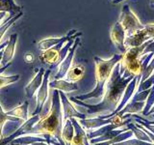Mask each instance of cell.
<instances>
[{
	"instance_id": "d6a6232c",
	"label": "cell",
	"mask_w": 154,
	"mask_h": 145,
	"mask_svg": "<svg viewBox=\"0 0 154 145\" xmlns=\"http://www.w3.org/2000/svg\"><path fill=\"white\" fill-rule=\"evenodd\" d=\"M1 59H2V50L0 51V63H1Z\"/></svg>"
},
{
	"instance_id": "ac0fdd59",
	"label": "cell",
	"mask_w": 154,
	"mask_h": 145,
	"mask_svg": "<svg viewBox=\"0 0 154 145\" xmlns=\"http://www.w3.org/2000/svg\"><path fill=\"white\" fill-rule=\"evenodd\" d=\"M124 124H108V125H105V126H102V127H100L98 129H95L94 130H90V132H88V134H87V137H88L89 139L99 137L107 132H109V130H112L115 129H119Z\"/></svg>"
},
{
	"instance_id": "8fae6325",
	"label": "cell",
	"mask_w": 154,
	"mask_h": 145,
	"mask_svg": "<svg viewBox=\"0 0 154 145\" xmlns=\"http://www.w3.org/2000/svg\"><path fill=\"white\" fill-rule=\"evenodd\" d=\"M82 35L81 32H78L75 29H72L69 33L66 34V36H63L60 38H47L45 40H42L38 43V47L40 48L41 50H46L48 48H50L52 47H54L58 44H60L63 41H69L71 39H75L77 37H80Z\"/></svg>"
},
{
	"instance_id": "e0dca14e",
	"label": "cell",
	"mask_w": 154,
	"mask_h": 145,
	"mask_svg": "<svg viewBox=\"0 0 154 145\" xmlns=\"http://www.w3.org/2000/svg\"><path fill=\"white\" fill-rule=\"evenodd\" d=\"M144 105H146V102H135L130 100L127 105L122 110L119 111L117 114L119 116H123L124 114H136L143 110Z\"/></svg>"
},
{
	"instance_id": "e575fe53",
	"label": "cell",
	"mask_w": 154,
	"mask_h": 145,
	"mask_svg": "<svg viewBox=\"0 0 154 145\" xmlns=\"http://www.w3.org/2000/svg\"><path fill=\"white\" fill-rule=\"evenodd\" d=\"M112 1H114V0H112Z\"/></svg>"
},
{
	"instance_id": "ba28073f",
	"label": "cell",
	"mask_w": 154,
	"mask_h": 145,
	"mask_svg": "<svg viewBox=\"0 0 154 145\" xmlns=\"http://www.w3.org/2000/svg\"><path fill=\"white\" fill-rule=\"evenodd\" d=\"M79 46H80V37H77V38H75V40L73 42V45H72L71 47L69 48V53L66 54V58L60 63L58 72L54 76L55 79H64V77L66 76L67 71H69V68L72 66V62H73L75 51H76L77 47H78Z\"/></svg>"
},
{
	"instance_id": "3957f363",
	"label": "cell",
	"mask_w": 154,
	"mask_h": 145,
	"mask_svg": "<svg viewBox=\"0 0 154 145\" xmlns=\"http://www.w3.org/2000/svg\"><path fill=\"white\" fill-rule=\"evenodd\" d=\"M122 56H123L122 53L115 54L111 58H109V59H102V58L95 56L94 57L95 79H96L95 87L90 93L76 96L74 98L80 101H87L90 99H97V100L102 99L105 85L109 80L110 76H112L114 67L120 62V60L122 59Z\"/></svg>"
},
{
	"instance_id": "ffe728a7",
	"label": "cell",
	"mask_w": 154,
	"mask_h": 145,
	"mask_svg": "<svg viewBox=\"0 0 154 145\" xmlns=\"http://www.w3.org/2000/svg\"><path fill=\"white\" fill-rule=\"evenodd\" d=\"M28 105H29V103L26 101V102H24V103H22L21 105H19L18 106H17V108H14V109L7 111L6 113L8 115L14 116V117H17V118H20L23 121H26L29 118Z\"/></svg>"
},
{
	"instance_id": "4dcf8cb0",
	"label": "cell",
	"mask_w": 154,
	"mask_h": 145,
	"mask_svg": "<svg viewBox=\"0 0 154 145\" xmlns=\"http://www.w3.org/2000/svg\"><path fill=\"white\" fill-rule=\"evenodd\" d=\"M122 1H124V0H114L113 3L114 4H118V3H120V2H122Z\"/></svg>"
},
{
	"instance_id": "cb8c5ba5",
	"label": "cell",
	"mask_w": 154,
	"mask_h": 145,
	"mask_svg": "<svg viewBox=\"0 0 154 145\" xmlns=\"http://www.w3.org/2000/svg\"><path fill=\"white\" fill-rule=\"evenodd\" d=\"M22 16H23V12L22 11L17 13V14H14V16H10V18L7 19V21L0 25V41H1L2 37L4 36V34L6 33V31L8 30V29L11 27L13 24L17 21V19L20 18Z\"/></svg>"
},
{
	"instance_id": "f546056e",
	"label": "cell",
	"mask_w": 154,
	"mask_h": 145,
	"mask_svg": "<svg viewBox=\"0 0 154 145\" xmlns=\"http://www.w3.org/2000/svg\"><path fill=\"white\" fill-rule=\"evenodd\" d=\"M150 114H154V105L151 108V109L148 111V113H147V115H150Z\"/></svg>"
},
{
	"instance_id": "1f68e13d",
	"label": "cell",
	"mask_w": 154,
	"mask_h": 145,
	"mask_svg": "<svg viewBox=\"0 0 154 145\" xmlns=\"http://www.w3.org/2000/svg\"><path fill=\"white\" fill-rule=\"evenodd\" d=\"M8 145H23V144H20V143H16V142H12L11 144H8Z\"/></svg>"
},
{
	"instance_id": "5bb4252c",
	"label": "cell",
	"mask_w": 154,
	"mask_h": 145,
	"mask_svg": "<svg viewBox=\"0 0 154 145\" xmlns=\"http://www.w3.org/2000/svg\"><path fill=\"white\" fill-rule=\"evenodd\" d=\"M70 121L74 127V135L70 145H90L86 130L82 128L78 120L76 118H71Z\"/></svg>"
},
{
	"instance_id": "9a60e30c",
	"label": "cell",
	"mask_w": 154,
	"mask_h": 145,
	"mask_svg": "<svg viewBox=\"0 0 154 145\" xmlns=\"http://www.w3.org/2000/svg\"><path fill=\"white\" fill-rule=\"evenodd\" d=\"M49 87L53 89L60 90L64 93H70L78 90V86H77L76 82H70L67 81L64 79H54L49 82Z\"/></svg>"
},
{
	"instance_id": "603a6c76",
	"label": "cell",
	"mask_w": 154,
	"mask_h": 145,
	"mask_svg": "<svg viewBox=\"0 0 154 145\" xmlns=\"http://www.w3.org/2000/svg\"><path fill=\"white\" fill-rule=\"evenodd\" d=\"M127 129L130 130L131 132L133 133V134L135 135V137L139 140H143V141H148V142H151L150 137H148V134L143 130L141 128H139L136 124H133V123H127Z\"/></svg>"
},
{
	"instance_id": "83f0119b",
	"label": "cell",
	"mask_w": 154,
	"mask_h": 145,
	"mask_svg": "<svg viewBox=\"0 0 154 145\" xmlns=\"http://www.w3.org/2000/svg\"><path fill=\"white\" fill-rule=\"evenodd\" d=\"M25 61L27 63H32L34 61V55H32L31 53H27L25 55Z\"/></svg>"
},
{
	"instance_id": "7a4b0ae2",
	"label": "cell",
	"mask_w": 154,
	"mask_h": 145,
	"mask_svg": "<svg viewBox=\"0 0 154 145\" xmlns=\"http://www.w3.org/2000/svg\"><path fill=\"white\" fill-rule=\"evenodd\" d=\"M63 108L60 98V91L54 89L52 92L51 98V108L47 115L42 117L33 126L27 135L35 134H45L51 135L52 137L59 140L61 145H65L62 138L63 130Z\"/></svg>"
},
{
	"instance_id": "8992f818",
	"label": "cell",
	"mask_w": 154,
	"mask_h": 145,
	"mask_svg": "<svg viewBox=\"0 0 154 145\" xmlns=\"http://www.w3.org/2000/svg\"><path fill=\"white\" fill-rule=\"evenodd\" d=\"M66 43V41H63L60 44L48 48L46 50H42V53L38 56V59L45 64L49 65V69L53 70L57 66H59L60 63L62 62L60 52Z\"/></svg>"
},
{
	"instance_id": "4316f807",
	"label": "cell",
	"mask_w": 154,
	"mask_h": 145,
	"mask_svg": "<svg viewBox=\"0 0 154 145\" xmlns=\"http://www.w3.org/2000/svg\"><path fill=\"white\" fill-rule=\"evenodd\" d=\"M153 144L152 142H148V141H143V140H139V139H127L124 140L122 142H119V143H115L113 145H151Z\"/></svg>"
},
{
	"instance_id": "2e32d148",
	"label": "cell",
	"mask_w": 154,
	"mask_h": 145,
	"mask_svg": "<svg viewBox=\"0 0 154 145\" xmlns=\"http://www.w3.org/2000/svg\"><path fill=\"white\" fill-rule=\"evenodd\" d=\"M85 75V67L82 64L72 65L66 75V80L70 82L79 81Z\"/></svg>"
},
{
	"instance_id": "f1b7e54d",
	"label": "cell",
	"mask_w": 154,
	"mask_h": 145,
	"mask_svg": "<svg viewBox=\"0 0 154 145\" xmlns=\"http://www.w3.org/2000/svg\"><path fill=\"white\" fill-rule=\"evenodd\" d=\"M7 45H8V41H6V42L2 43L1 45H0V51H1V50H3L4 48H5V47H6Z\"/></svg>"
},
{
	"instance_id": "4fadbf2b",
	"label": "cell",
	"mask_w": 154,
	"mask_h": 145,
	"mask_svg": "<svg viewBox=\"0 0 154 145\" xmlns=\"http://www.w3.org/2000/svg\"><path fill=\"white\" fill-rule=\"evenodd\" d=\"M45 70L41 68V69H36L35 76H34L33 79L29 82L25 87V93L28 98H33L34 95L37 93V91L41 87L43 79V75H45Z\"/></svg>"
},
{
	"instance_id": "7402d4cb",
	"label": "cell",
	"mask_w": 154,
	"mask_h": 145,
	"mask_svg": "<svg viewBox=\"0 0 154 145\" xmlns=\"http://www.w3.org/2000/svg\"><path fill=\"white\" fill-rule=\"evenodd\" d=\"M11 64L12 63H10V64H7L5 66H1V68H0V89H1L2 87H5V86L10 85L12 83H14V82L19 80V79H20V76L19 75H14V76H1L2 72L6 70L9 66H11Z\"/></svg>"
},
{
	"instance_id": "44dd1931",
	"label": "cell",
	"mask_w": 154,
	"mask_h": 145,
	"mask_svg": "<svg viewBox=\"0 0 154 145\" xmlns=\"http://www.w3.org/2000/svg\"><path fill=\"white\" fill-rule=\"evenodd\" d=\"M21 7L14 3V0H0V12L9 13L11 16H14L21 12Z\"/></svg>"
},
{
	"instance_id": "9c48e42d",
	"label": "cell",
	"mask_w": 154,
	"mask_h": 145,
	"mask_svg": "<svg viewBox=\"0 0 154 145\" xmlns=\"http://www.w3.org/2000/svg\"><path fill=\"white\" fill-rule=\"evenodd\" d=\"M60 98H61V104L63 108V123H65L67 119H71V118H78V119L87 118L84 113L79 112L78 110H76V108L72 105L70 100L66 96L64 92L60 91Z\"/></svg>"
},
{
	"instance_id": "5b68a950",
	"label": "cell",
	"mask_w": 154,
	"mask_h": 145,
	"mask_svg": "<svg viewBox=\"0 0 154 145\" xmlns=\"http://www.w3.org/2000/svg\"><path fill=\"white\" fill-rule=\"evenodd\" d=\"M154 39V23L146 24L141 30L134 33L133 35L126 37L124 41V46L126 50L134 47H140L143 43Z\"/></svg>"
},
{
	"instance_id": "277c9868",
	"label": "cell",
	"mask_w": 154,
	"mask_h": 145,
	"mask_svg": "<svg viewBox=\"0 0 154 145\" xmlns=\"http://www.w3.org/2000/svg\"><path fill=\"white\" fill-rule=\"evenodd\" d=\"M119 21L122 23L125 34H126V37L133 35L134 33L141 30L144 26V24L140 21L138 17L130 9L129 5H124L122 7V14H120V18Z\"/></svg>"
},
{
	"instance_id": "6da1fadb",
	"label": "cell",
	"mask_w": 154,
	"mask_h": 145,
	"mask_svg": "<svg viewBox=\"0 0 154 145\" xmlns=\"http://www.w3.org/2000/svg\"><path fill=\"white\" fill-rule=\"evenodd\" d=\"M134 76L125 77L119 74V63L114 67L112 76L105 85L104 94L102 100L97 105H89L83 101L77 100L74 97H71L69 100L78 105L88 108L89 114H94L99 112H111L117 109L120 101L122 99L124 91L126 89L128 83L133 79Z\"/></svg>"
},
{
	"instance_id": "30bf717a",
	"label": "cell",
	"mask_w": 154,
	"mask_h": 145,
	"mask_svg": "<svg viewBox=\"0 0 154 145\" xmlns=\"http://www.w3.org/2000/svg\"><path fill=\"white\" fill-rule=\"evenodd\" d=\"M110 37H111V41L113 42L114 45L117 47L118 50H120V53L124 54V53L127 51L126 47L124 46V41H125V38H126V34H125L124 29L122 25V23L119 22V21H118L113 25L110 32Z\"/></svg>"
},
{
	"instance_id": "7c38bea8",
	"label": "cell",
	"mask_w": 154,
	"mask_h": 145,
	"mask_svg": "<svg viewBox=\"0 0 154 145\" xmlns=\"http://www.w3.org/2000/svg\"><path fill=\"white\" fill-rule=\"evenodd\" d=\"M17 38H18V35L17 33H14L10 36V39L8 40V45L5 47V48L2 50V59H1V63H0L1 66H5L12 62L14 52H16Z\"/></svg>"
},
{
	"instance_id": "d6986e66",
	"label": "cell",
	"mask_w": 154,
	"mask_h": 145,
	"mask_svg": "<svg viewBox=\"0 0 154 145\" xmlns=\"http://www.w3.org/2000/svg\"><path fill=\"white\" fill-rule=\"evenodd\" d=\"M74 135V127L72 125L70 119H67L64 123L62 130V138L64 140L65 145H70L72 138Z\"/></svg>"
},
{
	"instance_id": "d4e9b609",
	"label": "cell",
	"mask_w": 154,
	"mask_h": 145,
	"mask_svg": "<svg viewBox=\"0 0 154 145\" xmlns=\"http://www.w3.org/2000/svg\"><path fill=\"white\" fill-rule=\"evenodd\" d=\"M19 121V118L13 117L11 115H8L5 111L2 109L1 105H0V141L3 140V135H2V130L6 121Z\"/></svg>"
},
{
	"instance_id": "836d02e7",
	"label": "cell",
	"mask_w": 154,
	"mask_h": 145,
	"mask_svg": "<svg viewBox=\"0 0 154 145\" xmlns=\"http://www.w3.org/2000/svg\"><path fill=\"white\" fill-rule=\"evenodd\" d=\"M153 117H154V114H153Z\"/></svg>"
},
{
	"instance_id": "484cf974",
	"label": "cell",
	"mask_w": 154,
	"mask_h": 145,
	"mask_svg": "<svg viewBox=\"0 0 154 145\" xmlns=\"http://www.w3.org/2000/svg\"><path fill=\"white\" fill-rule=\"evenodd\" d=\"M154 105V85L151 87L150 92L147 96V99L146 101V105H144L143 110L142 111L143 116H147L148 111L151 109V108Z\"/></svg>"
},
{
	"instance_id": "52a82bcc",
	"label": "cell",
	"mask_w": 154,
	"mask_h": 145,
	"mask_svg": "<svg viewBox=\"0 0 154 145\" xmlns=\"http://www.w3.org/2000/svg\"><path fill=\"white\" fill-rule=\"evenodd\" d=\"M51 72H52V70H50V69L45 70V75H43L42 83L40 88H38V93H37L36 109L32 113V115L40 114V112L43 108V105H45V104L46 103V101L48 99V96H49V76H50Z\"/></svg>"
}]
</instances>
